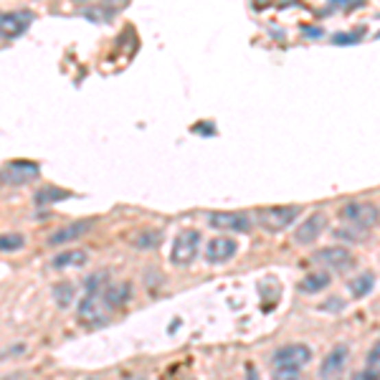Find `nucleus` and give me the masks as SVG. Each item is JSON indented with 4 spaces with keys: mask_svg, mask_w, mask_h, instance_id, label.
<instances>
[{
    "mask_svg": "<svg viewBox=\"0 0 380 380\" xmlns=\"http://www.w3.org/2000/svg\"><path fill=\"white\" fill-rule=\"evenodd\" d=\"M312 363V350L305 345V342H292V345H284L274 353L272 368L279 378H292Z\"/></svg>",
    "mask_w": 380,
    "mask_h": 380,
    "instance_id": "obj_1",
    "label": "nucleus"
},
{
    "mask_svg": "<svg viewBox=\"0 0 380 380\" xmlns=\"http://www.w3.org/2000/svg\"><path fill=\"white\" fill-rule=\"evenodd\" d=\"M340 215H342L345 224H350L357 231H368V228H375L380 224V208L375 203H368V200H353V203H347L340 211Z\"/></svg>",
    "mask_w": 380,
    "mask_h": 380,
    "instance_id": "obj_2",
    "label": "nucleus"
},
{
    "mask_svg": "<svg viewBox=\"0 0 380 380\" xmlns=\"http://www.w3.org/2000/svg\"><path fill=\"white\" fill-rule=\"evenodd\" d=\"M299 218V206H272L257 213V224L269 233L287 231Z\"/></svg>",
    "mask_w": 380,
    "mask_h": 380,
    "instance_id": "obj_3",
    "label": "nucleus"
},
{
    "mask_svg": "<svg viewBox=\"0 0 380 380\" xmlns=\"http://www.w3.org/2000/svg\"><path fill=\"white\" fill-rule=\"evenodd\" d=\"M200 244L203 236L200 231H182L178 233V239L173 241V251H170V261L175 266H188L193 264L200 254Z\"/></svg>",
    "mask_w": 380,
    "mask_h": 380,
    "instance_id": "obj_4",
    "label": "nucleus"
},
{
    "mask_svg": "<svg viewBox=\"0 0 380 380\" xmlns=\"http://www.w3.org/2000/svg\"><path fill=\"white\" fill-rule=\"evenodd\" d=\"M314 261L317 264L327 266V269H332V272H340L345 274L350 272L353 266H355V257L347 251L345 246H324L320 248L317 254H314Z\"/></svg>",
    "mask_w": 380,
    "mask_h": 380,
    "instance_id": "obj_5",
    "label": "nucleus"
},
{
    "mask_svg": "<svg viewBox=\"0 0 380 380\" xmlns=\"http://www.w3.org/2000/svg\"><path fill=\"white\" fill-rule=\"evenodd\" d=\"M324 231H327V215H324L322 211H314L312 215H307L305 221L297 226V231H294V244L309 246V244H314Z\"/></svg>",
    "mask_w": 380,
    "mask_h": 380,
    "instance_id": "obj_6",
    "label": "nucleus"
},
{
    "mask_svg": "<svg viewBox=\"0 0 380 380\" xmlns=\"http://www.w3.org/2000/svg\"><path fill=\"white\" fill-rule=\"evenodd\" d=\"M34 16L28 10H8V13H0V36L3 38H18L28 31Z\"/></svg>",
    "mask_w": 380,
    "mask_h": 380,
    "instance_id": "obj_7",
    "label": "nucleus"
},
{
    "mask_svg": "<svg viewBox=\"0 0 380 380\" xmlns=\"http://www.w3.org/2000/svg\"><path fill=\"white\" fill-rule=\"evenodd\" d=\"M208 224L218 228V231H236V233H246L251 228L246 213H236V211H221V213H211L208 215Z\"/></svg>",
    "mask_w": 380,
    "mask_h": 380,
    "instance_id": "obj_8",
    "label": "nucleus"
},
{
    "mask_svg": "<svg viewBox=\"0 0 380 380\" xmlns=\"http://www.w3.org/2000/svg\"><path fill=\"white\" fill-rule=\"evenodd\" d=\"M239 254V244L226 236H215L206 246V261L208 264H226Z\"/></svg>",
    "mask_w": 380,
    "mask_h": 380,
    "instance_id": "obj_9",
    "label": "nucleus"
},
{
    "mask_svg": "<svg viewBox=\"0 0 380 380\" xmlns=\"http://www.w3.org/2000/svg\"><path fill=\"white\" fill-rule=\"evenodd\" d=\"M94 228V221H76V224H69L64 228H58L56 233L49 236V244L51 246H64V244H71V241H79L82 236Z\"/></svg>",
    "mask_w": 380,
    "mask_h": 380,
    "instance_id": "obj_10",
    "label": "nucleus"
},
{
    "mask_svg": "<svg viewBox=\"0 0 380 380\" xmlns=\"http://www.w3.org/2000/svg\"><path fill=\"white\" fill-rule=\"evenodd\" d=\"M347 357H350V350H347V345H335L330 350V355L322 360L320 375H322V378H335V375H340V372L345 370Z\"/></svg>",
    "mask_w": 380,
    "mask_h": 380,
    "instance_id": "obj_11",
    "label": "nucleus"
},
{
    "mask_svg": "<svg viewBox=\"0 0 380 380\" xmlns=\"http://www.w3.org/2000/svg\"><path fill=\"white\" fill-rule=\"evenodd\" d=\"M130 297H132L130 284H109L107 289L102 292V299H104L107 309H119L122 305L130 302Z\"/></svg>",
    "mask_w": 380,
    "mask_h": 380,
    "instance_id": "obj_12",
    "label": "nucleus"
},
{
    "mask_svg": "<svg viewBox=\"0 0 380 380\" xmlns=\"http://www.w3.org/2000/svg\"><path fill=\"white\" fill-rule=\"evenodd\" d=\"M332 276L327 272H314V274H307L305 279L299 281V289L307 292V294H320L330 287Z\"/></svg>",
    "mask_w": 380,
    "mask_h": 380,
    "instance_id": "obj_13",
    "label": "nucleus"
},
{
    "mask_svg": "<svg viewBox=\"0 0 380 380\" xmlns=\"http://www.w3.org/2000/svg\"><path fill=\"white\" fill-rule=\"evenodd\" d=\"M3 180H8V182H28L31 178H36L38 175V167L34 165H23V163H18V165H10L8 170H3Z\"/></svg>",
    "mask_w": 380,
    "mask_h": 380,
    "instance_id": "obj_14",
    "label": "nucleus"
},
{
    "mask_svg": "<svg viewBox=\"0 0 380 380\" xmlns=\"http://www.w3.org/2000/svg\"><path fill=\"white\" fill-rule=\"evenodd\" d=\"M86 259H89V254L86 251H64V254H56V259H54V266L56 269H69V266H82L86 264Z\"/></svg>",
    "mask_w": 380,
    "mask_h": 380,
    "instance_id": "obj_15",
    "label": "nucleus"
},
{
    "mask_svg": "<svg viewBox=\"0 0 380 380\" xmlns=\"http://www.w3.org/2000/svg\"><path fill=\"white\" fill-rule=\"evenodd\" d=\"M67 198H71V193H69V190H61V188H41L34 195L36 206H49V203H56V200H67Z\"/></svg>",
    "mask_w": 380,
    "mask_h": 380,
    "instance_id": "obj_16",
    "label": "nucleus"
},
{
    "mask_svg": "<svg viewBox=\"0 0 380 380\" xmlns=\"http://www.w3.org/2000/svg\"><path fill=\"white\" fill-rule=\"evenodd\" d=\"M372 284H375V276H372L370 272L363 274V276H357V279L350 281V292H353V297H368L372 289Z\"/></svg>",
    "mask_w": 380,
    "mask_h": 380,
    "instance_id": "obj_17",
    "label": "nucleus"
},
{
    "mask_svg": "<svg viewBox=\"0 0 380 380\" xmlns=\"http://www.w3.org/2000/svg\"><path fill=\"white\" fill-rule=\"evenodd\" d=\"M363 378H380V340L372 345L370 353H368V363H365Z\"/></svg>",
    "mask_w": 380,
    "mask_h": 380,
    "instance_id": "obj_18",
    "label": "nucleus"
},
{
    "mask_svg": "<svg viewBox=\"0 0 380 380\" xmlns=\"http://www.w3.org/2000/svg\"><path fill=\"white\" fill-rule=\"evenodd\" d=\"M74 297H76L74 284H69V281H61V284H56V287H54V299H56L58 307H69L71 302H74Z\"/></svg>",
    "mask_w": 380,
    "mask_h": 380,
    "instance_id": "obj_19",
    "label": "nucleus"
},
{
    "mask_svg": "<svg viewBox=\"0 0 380 380\" xmlns=\"http://www.w3.org/2000/svg\"><path fill=\"white\" fill-rule=\"evenodd\" d=\"M25 239L21 233H5V236H0V251H18V248H23Z\"/></svg>",
    "mask_w": 380,
    "mask_h": 380,
    "instance_id": "obj_20",
    "label": "nucleus"
},
{
    "mask_svg": "<svg viewBox=\"0 0 380 380\" xmlns=\"http://www.w3.org/2000/svg\"><path fill=\"white\" fill-rule=\"evenodd\" d=\"M127 5H130V0H102V10L104 13H119Z\"/></svg>",
    "mask_w": 380,
    "mask_h": 380,
    "instance_id": "obj_21",
    "label": "nucleus"
},
{
    "mask_svg": "<svg viewBox=\"0 0 380 380\" xmlns=\"http://www.w3.org/2000/svg\"><path fill=\"white\" fill-rule=\"evenodd\" d=\"M155 244H160V231H147V233H142L140 239H137V246H140V248L155 246Z\"/></svg>",
    "mask_w": 380,
    "mask_h": 380,
    "instance_id": "obj_22",
    "label": "nucleus"
},
{
    "mask_svg": "<svg viewBox=\"0 0 380 380\" xmlns=\"http://www.w3.org/2000/svg\"><path fill=\"white\" fill-rule=\"evenodd\" d=\"M104 281H107V274H91L89 279H86V289H89V292H94V289L99 292Z\"/></svg>",
    "mask_w": 380,
    "mask_h": 380,
    "instance_id": "obj_23",
    "label": "nucleus"
},
{
    "mask_svg": "<svg viewBox=\"0 0 380 380\" xmlns=\"http://www.w3.org/2000/svg\"><path fill=\"white\" fill-rule=\"evenodd\" d=\"M76 3H84V0H76Z\"/></svg>",
    "mask_w": 380,
    "mask_h": 380,
    "instance_id": "obj_24",
    "label": "nucleus"
},
{
    "mask_svg": "<svg viewBox=\"0 0 380 380\" xmlns=\"http://www.w3.org/2000/svg\"><path fill=\"white\" fill-rule=\"evenodd\" d=\"M0 360H3V355H0Z\"/></svg>",
    "mask_w": 380,
    "mask_h": 380,
    "instance_id": "obj_25",
    "label": "nucleus"
}]
</instances>
